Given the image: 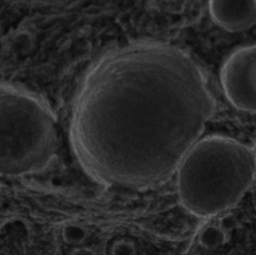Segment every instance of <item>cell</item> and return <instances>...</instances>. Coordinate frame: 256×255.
Listing matches in <instances>:
<instances>
[{
    "label": "cell",
    "mask_w": 256,
    "mask_h": 255,
    "mask_svg": "<svg viewBox=\"0 0 256 255\" xmlns=\"http://www.w3.org/2000/svg\"><path fill=\"white\" fill-rule=\"evenodd\" d=\"M56 148L55 116L47 102L25 88L0 85V176L40 173Z\"/></svg>",
    "instance_id": "6da1fadb"
},
{
    "label": "cell",
    "mask_w": 256,
    "mask_h": 255,
    "mask_svg": "<svg viewBox=\"0 0 256 255\" xmlns=\"http://www.w3.org/2000/svg\"><path fill=\"white\" fill-rule=\"evenodd\" d=\"M222 82L232 102L252 106L256 103V46L242 47L228 59Z\"/></svg>",
    "instance_id": "7a4b0ae2"
},
{
    "label": "cell",
    "mask_w": 256,
    "mask_h": 255,
    "mask_svg": "<svg viewBox=\"0 0 256 255\" xmlns=\"http://www.w3.org/2000/svg\"><path fill=\"white\" fill-rule=\"evenodd\" d=\"M256 0H210V13L224 30L239 32L256 24Z\"/></svg>",
    "instance_id": "3957f363"
},
{
    "label": "cell",
    "mask_w": 256,
    "mask_h": 255,
    "mask_svg": "<svg viewBox=\"0 0 256 255\" xmlns=\"http://www.w3.org/2000/svg\"><path fill=\"white\" fill-rule=\"evenodd\" d=\"M86 231L80 226H66L62 231V237L68 244L77 245L84 241L86 238Z\"/></svg>",
    "instance_id": "277c9868"
},
{
    "label": "cell",
    "mask_w": 256,
    "mask_h": 255,
    "mask_svg": "<svg viewBox=\"0 0 256 255\" xmlns=\"http://www.w3.org/2000/svg\"><path fill=\"white\" fill-rule=\"evenodd\" d=\"M32 45L34 39L32 35L25 30L18 32L12 40V48L20 52L30 50Z\"/></svg>",
    "instance_id": "5b68a950"
},
{
    "label": "cell",
    "mask_w": 256,
    "mask_h": 255,
    "mask_svg": "<svg viewBox=\"0 0 256 255\" xmlns=\"http://www.w3.org/2000/svg\"><path fill=\"white\" fill-rule=\"evenodd\" d=\"M224 240V235L222 232L216 228H210L204 232L202 236V243L206 247H216L222 243V240Z\"/></svg>",
    "instance_id": "8992f818"
},
{
    "label": "cell",
    "mask_w": 256,
    "mask_h": 255,
    "mask_svg": "<svg viewBox=\"0 0 256 255\" xmlns=\"http://www.w3.org/2000/svg\"><path fill=\"white\" fill-rule=\"evenodd\" d=\"M113 252L114 254H134L135 249L132 244L122 241L114 246Z\"/></svg>",
    "instance_id": "52a82bcc"
},
{
    "label": "cell",
    "mask_w": 256,
    "mask_h": 255,
    "mask_svg": "<svg viewBox=\"0 0 256 255\" xmlns=\"http://www.w3.org/2000/svg\"><path fill=\"white\" fill-rule=\"evenodd\" d=\"M6 41H4V39L0 37V56L3 54L4 52L6 50Z\"/></svg>",
    "instance_id": "ba28073f"
},
{
    "label": "cell",
    "mask_w": 256,
    "mask_h": 255,
    "mask_svg": "<svg viewBox=\"0 0 256 255\" xmlns=\"http://www.w3.org/2000/svg\"><path fill=\"white\" fill-rule=\"evenodd\" d=\"M1 33H2V27L0 25V36H1Z\"/></svg>",
    "instance_id": "9c48e42d"
}]
</instances>
